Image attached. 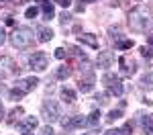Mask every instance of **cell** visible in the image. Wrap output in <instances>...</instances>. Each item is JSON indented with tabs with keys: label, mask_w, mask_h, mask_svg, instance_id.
<instances>
[{
	"label": "cell",
	"mask_w": 153,
	"mask_h": 135,
	"mask_svg": "<svg viewBox=\"0 0 153 135\" xmlns=\"http://www.w3.org/2000/svg\"><path fill=\"white\" fill-rule=\"evenodd\" d=\"M149 25H151V12L145 6H137L129 12V27L135 33H145Z\"/></svg>",
	"instance_id": "6da1fadb"
},
{
	"label": "cell",
	"mask_w": 153,
	"mask_h": 135,
	"mask_svg": "<svg viewBox=\"0 0 153 135\" xmlns=\"http://www.w3.org/2000/svg\"><path fill=\"white\" fill-rule=\"evenodd\" d=\"M10 43L16 49H27L33 45V31L29 27H16L10 35Z\"/></svg>",
	"instance_id": "7a4b0ae2"
},
{
	"label": "cell",
	"mask_w": 153,
	"mask_h": 135,
	"mask_svg": "<svg viewBox=\"0 0 153 135\" xmlns=\"http://www.w3.org/2000/svg\"><path fill=\"white\" fill-rule=\"evenodd\" d=\"M41 117L45 119L47 123H55L59 121V117H61V113H59V104L55 100H45L43 104H41Z\"/></svg>",
	"instance_id": "3957f363"
},
{
	"label": "cell",
	"mask_w": 153,
	"mask_h": 135,
	"mask_svg": "<svg viewBox=\"0 0 153 135\" xmlns=\"http://www.w3.org/2000/svg\"><path fill=\"white\" fill-rule=\"evenodd\" d=\"M21 68L14 63L12 57L8 55H0V78H12V76H19Z\"/></svg>",
	"instance_id": "277c9868"
},
{
	"label": "cell",
	"mask_w": 153,
	"mask_h": 135,
	"mask_svg": "<svg viewBox=\"0 0 153 135\" xmlns=\"http://www.w3.org/2000/svg\"><path fill=\"white\" fill-rule=\"evenodd\" d=\"M102 84L108 86V92H110V94L120 96V94L125 92V88H123V84H120V76H118V74L106 72L104 76H102Z\"/></svg>",
	"instance_id": "5b68a950"
},
{
	"label": "cell",
	"mask_w": 153,
	"mask_h": 135,
	"mask_svg": "<svg viewBox=\"0 0 153 135\" xmlns=\"http://www.w3.org/2000/svg\"><path fill=\"white\" fill-rule=\"evenodd\" d=\"M29 66L35 70V72H43V70H47L49 66V57L45 51H35L31 57H29Z\"/></svg>",
	"instance_id": "8992f818"
},
{
	"label": "cell",
	"mask_w": 153,
	"mask_h": 135,
	"mask_svg": "<svg viewBox=\"0 0 153 135\" xmlns=\"http://www.w3.org/2000/svg\"><path fill=\"white\" fill-rule=\"evenodd\" d=\"M37 84H39V78H35V76H29V78H21V80H16V88H19L23 94L31 92V90H35Z\"/></svg>",
	"instance_id": "52a82bcc"
},
{
	"label": "cell",
	"mask_w": 153,
	"mask_h": 135,
	"mask_svg": "<svg viewBox=\"0 0 153 135\" xmlns=\"http://www.w3.org/2000/svg\"><path fill=\"white\" fill-rule=\"evenodd\" d=\"M84 125H86V117H82V115L61 119V127H63L65 131H71V129H76V127H84Z\"/></svg>",
	"instance_id": "ba28073f"
},
{
	"label": "cell",
	"mask_w": 153,
	"mask_h": 135,
	"mask_svg": "<svg viewBox=\"0 0 153 135\" xmlns=\"http://www.w3.org/2000/svg\"><path fill=\"white\" fill-rule=\"evenodd\" d=\"M92 88H94V74L86 72L84 76H80V80H78V90H80V92H90Z\"/></svg>",
	"instance_id": "9c48e42d"
},
{
	"label": "cell",
	"mask_w": 153,
	"mask_h": 135,
	"mask_svg": "<svg viewBox=\"0 0 153 135\" xmlns=\"http://www.w3.org/2000/svg\"><path fill=\"white\" fill-rule=\"evenodd\" d=\"M118 63H120V74H118V76H127V78H131V76L135 74V61L133 60H129V57H120Z\"/></svg>",
	"instance_id": "30bf717a"
},
{
	"label": "cell",
	"mask_w": 153,
	"mask_h": 135,
	"mask_svg": "<svg viewBox=\"0 0 153 135\" xmlns=\"http://www.w3.org/2000/svg\"><path fill=\"white\" fill-rule=\"evenodd\" d=\"M96 63H98V68H110L114 63V53L112 51H100Z\"/></svg>",
	"instance_id": "8fae6325"
},
{
	"label": "cell",
	"mask_w": 153,
	"mask_h": 135,
	"mask_svg": "<svg viewBox=\"0 0 153 135\" xmlns=\"http://www.w3.org/2000/svg\"><path fill=\"white\" fill-rule=\"evenodd\" d=\"M78 41H80V43H86V45H90L92 49H98V37L92 35V33H82V35H78Z\"/></svg>",
	"instance_id": "7c38bea8"
},
{
	"label": "cell",
	"mask_w": 153,
	"mask_h": 135,
	"mask_svg": "<svg viewBox=\"0 0 153 135\" xmlns=\"http://www.w3.org/2000/svg\"><path fill=\"white\" fill-rule=\"evenodd\" d=\"M37 39H39L41 43H47V41L53 39V31L47 29V27H39V29H37Z\"/></svg>",
	"instance_id": "4fadbf2b"
},
{
	"label": "cell",
	"mask_w": 153,
	"mask_h": 135,
	"mask_svg": "<svg viewBox=\"0 0 153 135\" xmlns=\"http://www.w3.org/2000/svg\"><path fill=\"white\" fill-rule=\"evenodd\" d=\"M59 94H61V100L68 102V104H74V102H76V90H71V88H68V86L61 88Z\"/></svg>",
	"instance_id": "5bb4252c"
},
{
	"label": "cell",
	"mask_w": 153,
	"mask_h": 135,
	"mask_svg": "<svg viewBox=\"0 0 153 135\" xmlns=\"http://www.w3.org/2000/svg\"><path fill=\"white\" fill-rule=\"evenodd\" d=\"M23 115H25L23 107H14V109L10 110V115H8V119H6V123H8V125H14V123L19 121V119H21Z\"/></svg>",
	"instance_id": "9a60e30c"
},
{
	"label": "cell",
	"mask_w": 153,
	"mask_h": 135,
	"mask_svg": "<svg viewBox=\"0 0 153 135\" xmlns=\"http://www.w3.org/2000/svg\"><path fill=\"white\" fill-rule=\"evenodd\" d=\"M37 123L39 121H37L35 117H27V119L21 123V129H23V131H33V129L37 127Z\"/></svg>",
	"instance_id": "2e32d148"
},
{
	"label": "cell",
	"mask_w": 153,
	"mask_h": 135,
	"mask_svg": "<svg viewBox=\"0 0 153 135\" xmlns=\"http://www.w3.org/2000/svg\"><path fill=\"white\" fill-rule=\"evenodd\" d=\"M55 76H57L59 80H65V78H70V76H71V66H59L57 72H55Z\"/></svg>",
	"instance_id": "e0dca14e"
},
{
	"label": "cell",
	"mask_w": 153,
	"mask_h": 135,
	"mask_svg": "<svg viewBox=\"0 0 153 135\" xmlns=\"http://www.w3.org/2000/svg\"><path fill=\"white\" fill-rule=\"evenodd\" d=\"M100 123V110H92L90 113V117L86 119V125H90V127H96Z\"/></svg>",
	"instance_id": "ac0fdd59"
},
{
	"label": "cell",
	"mask_w": 153,
	"mask_h": 135,
	"mask_svg": "<svg viewBox=\"0 0 153 135\" xmlns=\"http://www.w3.org/2000/svg\"><path fill=\"white\" fill-rule=\"evenodd\" d=\"M143 129H145V133H147V135H153V113L149 115V117L143 119Z\"/></svg>",
	"instance_id": "d6986e66"
},
{
	"label": "cell",
	"mask_w": 153,
	"mask_h": 135,
	"mask_svg": "<svg viewBox=\"0 0 153 135\" xmlns=\"http://www.w3.org/2000/svg\"><path fill=\"white\" fill-rule=\"evenodd\" d=\"M41 10H43V16H45V19H53V14H55L53 6L47 4V2H45V4H41Z\"/></svg>",
	"instance_id": "ffe728a7"
},
{
	"label": "cell",
	"mask_w": 153,
	"mask_h": 135,
	"mask_svg": "<svg viewBox=\"0 0 153 135\" xmlns=\"http://www.w3.org/2000/svg\"><path fill=\"white\" fill-rule=\"evenodd\" d=\"M120 117H123V109L110 110V113H108V117H106V121H108V123H114L117 119H120Z\"/></svg>",
	"instance_id": "44dd1931"
},
{
	"label": "cell",
	"mask_w": 153,
	"mask_h": 135,
	"mask_svg": "<svg viewBox=\"0 0 153 135\" xmlns=\"http://www.w3.org/2000/svg\"><path fill=\"white\" fill-rule=\"evenodd\" d=\"M117 47L118 49H131V47H135V41L133 39H120L117 43Z\"/></svg>",
	"instance_id": "7402d4cb"
},
{
	"label": "cell",
	"mask_w": 153,
	"mask_h": 135,
	"mask_svg": "<svg viewBox=\"0 0 153 135\" xmlns=\"http://www.w3.org/2000/svg\"><path fill=\"white\" fill-rule=\"evenodd\" d=\"M108 33H110V39H117V43L120 41V29H118V27H110Z\"/></svg>",
	"instance_id": "603a6c76"
},
{
	"label": "cell",
	"mask_w": 153,
	"mask_h": 135,
	"mask_svg": "<svg viewBox=\"0 0 153 135\" xmlns=\"http://www.w3.org/2000/svg\"><path fill=\"white\" fill-rule=\"evenodd\" d=\"M139 51H141L143 57H149V60L153 57V47H147V45H143V47H139Z\"/></svg>",
	"instance_id": "cb8c5ba5"
},
{
	"label": "cell",
	"mask_w": 153,
	"mask_h": 135,
	"mask_svg": "<svg viewBox=\"0 0 153 135\" xmlns=\"http://www.w3.org/2000/svg\"><path fill=\"white\" fill-rule=\"evenodd\" d=\"M37 14H39V8H35V6L27 8V12H25V16H27V19H35Z\"/></svg>",
	"instance_id": "d4e9b609"
},
{
	"label": "cell",
	"mask_w": 153,
	"mask_h": 135,
	"mask_svg": "<svg viewBox=\"0 0 153 135\" xmlns=\"http://www.w3.org/2000/svg\"><path fill=\"white\" fill-rule=\"evenodd\" d=\"M8 96H10V100H19V98L23 96V92H21L19 88H12L10 92H8Z\"/></svg>",
	"instance_id": "484cf974"
},
{
	"label": "cell",
	"mask_w": 153,
	"mask_h": 135,
	"mask_svg": "<svg viewBox=\"0 0 153 135\" xmlns=\"http://www.w3.org/2000/svg\"><path fill=\"white\" fill-rule=\"evenodd\" d=\"M120 133H123V135H131V133H133V123H125V125H123V129H120Z\"/></svg>",
	"instance_id": "4316f807"
},
{
	"label": "cell",
	"mask_w": 153,
	"mask_h": 135,
	"mask_svg": "<svg viewBox=\"0 0 153 135\" xmlns=\"http://www.w3.org/2000/svg\"><path fill=\"white\" fill-rule=\"evenodd\" d=\"M59 21H61V25H68V23L71 21V14H70V12H65V10H63L61 14H59Z\"/></svg>",
	"instance_id": "83f0119b"
},
{
	"label": "cell",
	"mask_w": 153,
	"mask_h": 135,
	"mask_svg": "<svg viewBox=\"0 0 153 135\" xmlns=\"http://www.w3.org/2000/svg\"><path fill=\"white\" fill-rule=\"evenodd\" d=\"M55 57H57V60H65V57H68L65 47H57V49H55Z\"/></svg>",
	"instance_id": "f1b7e54d"
},
{
	"label": "cell",
	"mask_w": 153,
	"mask_h": 135,
	"mask_svg": "<svg viewBox=\"0 0 153 135\" xmlns=\"http://www.w3.org/2000/svg\"><path fill=\"white\" fill-rule=\"evenodd\" d=\"M141 86H147V88H151V78H149V76H143L141 78Z\"/></svg>",
	"instance_id": "f546056e"
},
{
	"label": "cell",
	"mask_w": 153,
	"mask_h": 135,
	"mask_svg": "<svg viewBox=\"0 0 153 135\" xmlns=\"http://www.w3.org/2000/svg\"><path fill=\"white\" fill-rule=\"evenodd\" d=\"M106 98H108V94H104V92H102V94H98V96H96V100H98V104H106V102H108Z\"/></svg>",
	"instance_id": "4dcf8cb0"
},
{
	"label": "cell",
	"mask_w": 153,
	"mask_h": 135,
	"mask_svg": "<svg viewBox=\"0 0 153 135\" xmlns=\"http://www.w3.org/2000/svg\"><path fill=\"white\" fill-rule=\"evenodd\" d=\"M41 135H55V133H53V129L47 125V127H43V129H41Z\"/></svg>",
	"instance_id": "1f68e13d"
},
{
	"label": "cell",
	"mask_w": 153,
	"mask_h": 135,
	"mask_svg": "<svg viewBox=\"0 0 153 135\" xmlns=\"http://www.w3.org/2000/svg\"><path fill=\"white\" fill-rule=\"evenodd\" d=\"M0 16H6V19H12V12L6 10V8H0Z\"/></svg>",
	"instance_id": "d6a6232c"
},
{
	"label": "cell",
	"mask_w": 153,
	"mask_h": 135,
	"mask_svg": "<svg viewBox=\"0 0 153 135\" xmlns=\"http://www.w3.org/2000/svg\"><path fill=\"white\" fill-rule=\"evenodd\" d=\"M104 135H123V133H120V129H108Z\"/></svg>",
	"instance_id": "836d02e7"
},
{
	"label": "cell",
	"mask_w": 153,
	"mask_h": 135,
	"mask_svg": "<svg viewBox=\"0 0 153 135\" xmlns=\"http://www.w3.org/2000/svg\"><path fill=\"white\" fill-rule=\"evenodd\" d=\"M4 41H6V33H4V29L0 27V45H2Z\"/></svg>",
	"instance_id": "e575fe53"
},
{
	"label": "cell",
	"mask_w": 153,
	"mask_h": 135,
	"mask_svg": "<svg viewBox=\"0 0 153 135\" xmlns=\"http://www.w3.org/2000/svg\"><path fill=\"white\" fill-rule=\"evenodd\" d=\"M57 2L61 4V6H63V8H68V6L71 4V0H57Z\"/></svg>",
	"instance_id": "d590c367"
},
{
	"label": "cell",
	"mask_w": 153,
	"mask_h": 135,
	"mask_svg": "<svg viewBox=\"0 0 153 135\" xmlns=\"http://www.w3.org/2000/svg\"><path fill=\"white\" fill-rule=\"evenodd\" d=\"M76 10H78V12H84V10H86V6H84L82 2H80V4H78V6H76Z\"/></svg>",
	"instance_id": "8d00e7d4"
},
{
	"label": "cell",
	"mask_w": 153,
	"mask_h": 135,
	"mask_svg": "<svg viewBox=\"0 0 153 135\" xmlns=\"http://www.w3.org/2000/svg\"><path fill=\"white\" fill-rule=\"evenodd\" d=\"M120 4H123V0H112L110 2V6H120Z\"/></svg>",
	"instance_id": "74e56055"
},
{
	"label": "cell",
	"mask_w": 153,
	"mask_h": 135,
	"mask_svg": "<svg viewBox=\"0 0 153 135\" xmlns=\"http://www.w3.org/2000/svg\"><path fill=\"white\" fill-rule=\"evenodd\" d=\"M147 43H149V45L153 47V33H151V35H147Z\"/></svg>",
	"instance_id": "f35d334b"
},
{
	"label": "cell",
	"mask_w": 153,
	"mask_h": 135,
	"mask_svg": "<svg viewBox=\"0 0 153 135\" xmlns=\"http://www.w3.org/2000/svg\"><path fill=\"white\" fill-rule=\"evenodd\" d=\"M4 117V107H2V102H0V119Z\"/></svg>",
	"instance_id": "ab89813d"
},
{
	"label": "cell",
	"mask_w": 153,
	"mask_h": 135,
	"mask_svg": "<svg viewBox=\"0 0 153 135\" xmlns=\"http://www.w3.org/2000/svg\"><path fill=\"white\" fill-rule=\"evenodd\" d=\"M14 2H16V4H25L27 0H14Z\"/></svg>",
	"instance_id": "60d3db41"
},
{
	"label": "cell",
	"mask_w": 153,
	"mask_h": 135,
	"mask_svg": "<svg viewBox=\"0 0 153 135\" xmlns=\"http://www.w3.org/2000/svg\"><path fill=\"white\" fill-rule=\"evenodd\" d=\"M23 135H33V133H31V131H23Z\"/></svg>",
	"instance_id": "b9f144b4"
},
{
	"label": "cell",
	"mask_w": 153,
	"mask_h": 135,
	"mask_svg": "<svg viewBox=\"0 0 153 135\" xmlns=\"http://www.w3.org/2000/svg\"><path fill=\"white\" fill-rule=\"evenodd\" d=\"M35 2H41V4H45V0H35Z\"/></svg>",
	"instance_id": "7bdbcfd3"
},
{
	"label": "cell",
	"mask_w": 153,
	"mask_h": 135,
	"mask_svg": "<svg viewBox=\"0 0 153 135\" xmlns=\"http://www.w3.org/2000/svg\"><path fill=\"white\" fill-rule=\"evenodd\" d=\"M80 2H94V0H80Z\"/></svg>",
	"instance_id": "ee69618b"
},
{
	"label": "cell",
	"mask_w": 153,
	"mask_h": 135,
	"mask_svg": "<svg viewBox=\"0 0 153 135\" xmlns=\"http://www.w3.org/2000/svg\"><path fill=\"white\" fill-rule=\"evenodd\" d=\"M0 88H2V84H0Z\"/></svg>",
	"instance_id": "f6af8a7d"
}]
</instances>
